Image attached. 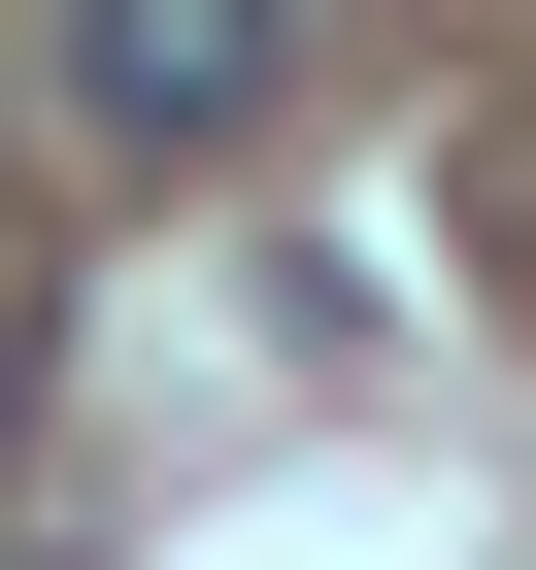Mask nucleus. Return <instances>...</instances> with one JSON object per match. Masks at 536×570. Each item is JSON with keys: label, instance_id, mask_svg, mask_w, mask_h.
I'll return each mask as SVG.
<instances>
[{"label": "nucleus", "instance_id": "f257e3e1", "mask_svg": "<svg viewBox=\"0 0 536 570\" xmlns=\"http://www.w3.org/2000/svg\"><path fill=\"white\" fill-rule=\"evenodd\" d=\"M268 68H302V0H68V135H101V168L268 135Z\"/></svg>", "mask_w": 536, "mask_h": 570}, {"label": "nucleus", "instance_id": "f03ea898", "mask_svg": "<svg viewBox=\"0 0 536 570\" xmlns=\"http://www.w3.org/2000/svg\"><path fill=\"white\" fill-rule=\"evenodd\" d=\"M0 436H34V303H0Z\"/></svg>", "mask_w": 536, "mask_h": 570}]
</instances>
